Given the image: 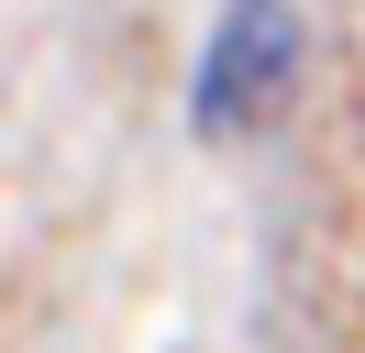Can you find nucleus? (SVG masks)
<instances>
[{
	"mask_svg": "<svg viewBox=\"0 0 365 353\" xmlns=\"http://www.w3.org/2000/svg\"><path fill=\"white\" fill-rule=\"evenodd\" d=\"M299 78V11L288 0H222L200 56V132H232L255 110H277V88Z\"/></svg>",
	"mask_w": 365,
	"mask_h": 353,
	"instance_id": "1",
	"label": "nucleus"
}]
</instances>
